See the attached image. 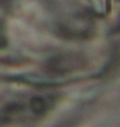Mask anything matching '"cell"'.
Wrapping results in <instances>:
<instances>
[{
  "label": "cell",
  "instance_id": "1",
  "mask_svg": "<svg viewBox=\"0 0 120 127\" xmlns=\"http://www.w3.org/2000/svg\"><path fill=\"white\" fill-rule=\"evenodd\" d=\"M106 1H107V9H110V1L111 0H106Z\"/></svg>",
  "mask_w": 120,
  "mask_h": 127
}]
</instances>
